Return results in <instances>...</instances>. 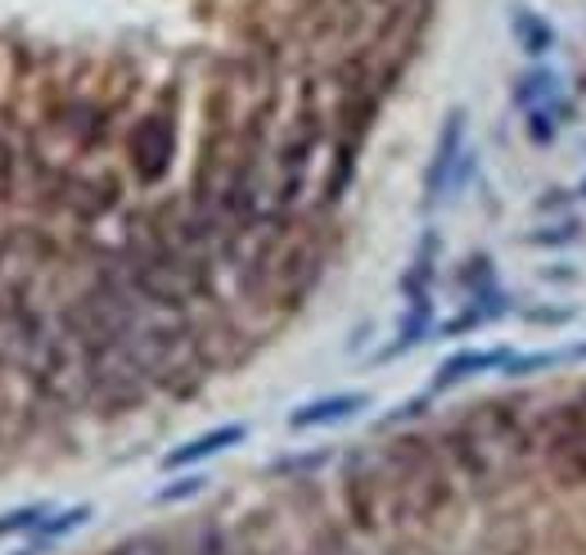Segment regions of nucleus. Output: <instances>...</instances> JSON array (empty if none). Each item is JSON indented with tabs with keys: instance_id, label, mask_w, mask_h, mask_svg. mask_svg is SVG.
<instances>
[{
	"instance_id": "1a4fd4ad",
	"label": "nucleus",
	"mask_w": 586,
	"mask_h": 555,
	"mask_svg": "<svg viewBox=\"0 0 586 555\" xmlns=\"http://www.w3.org/2000/svg\"><path fill=\"white\" fill-rule=\"evenodd\" d=\"M433 276H437V235L429 231L415 248V263L407 271V280H401V289H407V299H429V289H433Z\"/></svg>"
},
{
	"instance_id": "f3484780",
	"label": "nucleus",
	"mask_w": 586,
	"mask_h": 555,
	"mask_svg": "<svg viewBox=\"0 0 586 555\" xmlns=\"http://www.w3.org/2000/svg\"><path fill=\"white\" fill-rule=\"evenodd\" d=\"M577 312L573 308H555V312H537V308H528L524 312V321H532V325H564V321H573Z\"/></svg>"
},
{
	"instance_id": "dca6fc26",
	"label": "nucleus",
	"mask_w": 586,
	"mask_h": 555,
	"mask_svg": "<svg viewBox=\"0 0 586 555\" xmlns=\"http://www.w3.org/2000/svg\"><path fill=\"white\" fill-rule=\"evenodd\" d=\"M108 555H167L154 537H131V542H122V546H114Z\"/></svg>"
},
{
	"instance_id": "6e6552de",
	"label": "nucleus",
	"mask_w": 586,
	"mask_h": 555,
	"mask_svg": "<svg viewBox=\"0 0 586 555\" xmlns=\"http://www.w3.org/2000/svg\"><path fill=\"white\" fill-rule=\"evenodd\" d=\"M555 100H560V78L551 68H532V72H524V78L515 82V104L524 108V114L555 104Z\"/></svg>"
},
{
	"instance_id": "9b49d317",
	"label": "nucleus",
	"mask_w": 586,
	"mask_h": 555,
	"mask_svg": "<svg viewBox=\"0 0 586 555\" xmlns=\"http://www.w3.org/2000/svg\"><path fill=\"white\" fill-rule=\"evenodd\" d=\"M50 520V506L46 501H32V506H19V510H5L0 514V537H10V533H36Z\"/></svg>"
},
{
	"instance_id": "6ab92c4d",
	"label": "nucleus",
	"mask_w": 586,
	"mask_h": 555,
	"mask_svg": "<svg viewBox=\"0 0 586 555\" xmlns=\"http://www.w3.org/2000/svg\"><path fill=\"white\" fill-rule=\"evenodd\" d=\"M582 199H586V181H582Z\"/></svg>"
},
{
	"instance_id": "7ed1b4c3",
	"label": "nucleus",
	"mask_w": 586,
	"mask_h": 555,
	"mask_svg": "<svg viewBox=\"0 0 586 555\" xmlns=\"http://www.w3.org/2000/svg\"><path fill=\"white\" fill-rule=\"evenodd\" d=\"M244 438H248L244 425H216V429H208V433H199V438H190V442H180V448H172V452L163 456V470H190V465H199V461L222 456L226 448H239Z\"/></svg>"
},
{
	"instance_id": "423d86ee",
	"label": "nucleus",
	"mask_w": 586,
	"mask_h": 555,
	"mask_svg": "<svg viewBox=\"0 0 586 555\" xmlns=\"http://www.w3.org/2000/svg\"><path fill=\"white\" fill-rule=\"evenodd\" d=\"M429 329H433V299H411L407 316H401V325H397V339H392V344L379 352V361L401 357V352H411L415 344H424Z\"/></svg>"
},
{
	"instance_id": "0eeeda50",
	"label": "nucleus",
	"mask_w": 586,
	"mask_h": 555,
	"mask_svg": "<svg viewBox=\"0 0 586 555\" xmlns=\"http://www.w3.org/2000/svg\"><path fill=\"white\" fill-rule=\"evenodd\" d=\"M509 27H515V42H519V50H524L528 59H541L546 50L555 46V27L546 23L541 14H532V10H515Z\"/></svg>"
},
{
	"instance_id": "f257e3e1",
	"label": "nucleus",
	"mask_w": 586,
	"mask_h": 555,
	"mask_svg": "<svg viewBox=\"0 0 586 555\" xmlns=\"http://www.w3.org/2000/svg\"><path fill=\"white\" fill-rule=\"evenodd\" d=\"M172 150H176V131L163 114H150L131 127V140H127V154H131V167L144 185H154L167 167H172Z\"/></svg>"
},
{
	"instance_id": "20e7f679",
	"label": "nucleus",
	"mask_w": 586,
	"mask_h": 555,
	"mask_svg": "<svg viewBox=\"0 0 586 555\" xmlns=\"http://www.w3.org/2000/svg\"><path fill=\"white\" fill-rule=\"evenodd\" d=\"M371 406V393H329V397H316L307 406H298V412L289 416V429H325V425H343L352 420L356 412H365Z\"/></svg>"
},
{
	"instance_id": "39448f33",
	"label": "nucleus",
	"mask_w": 586,
	"mask_h": 555,
	"mask_svg": "<svg viewBox=\"0 0 586 555\" xmlns=\"http://www.w3.org/2000/svg\"><path fill=\"white\" fill-rule=\"evenodd\" d=\"M509 348H460V352H452L443 366H437V380H433V389H456L460 380H473V375H492V370H501V366H509Z\"/></svg>"
},
{
	"instance_id": "2eb2a0df",
	"label": "nucleus",
	"mask_w": 586,
	"mask_h": 555,
	"mask_svg": "<svg viewBox=\"0 0 586 555\" xmlns=\"http://www.w3.org/2000/svg\"><path fill=\"white\" fill-rule=\"evenodd\" d=\"M203 484H208V478H203V474H186V478H176V484L159 488V493H154V501H159V506H172V501H186V497H199V493H203Z\"/></svg>"
},
{
	"instance_id": "4468645a",
	"label": "nucleus",
	"mask_w": 586,
	"mask_h": 555,
	"mask_svg": "<svg viewBox=\"0 0 586 555\" xmlns=\"http://www.w3.org/2000/svg\"><path fill=\"white\" fill-rule=\"evenodd\" d=\"M582 235L577 221H555V227H546V231H532L524 244H537V248H560V244H573Z\"/></svg>"
},
{
	"instance_id": "ddd939ff",
	"label": "nucleus",
	"mask_w": 586,
	"mask_h": 555,
	"mask_svg": "<svg viewBox=\"0 0 586 555\" xmlns=\"http://www.w3.org/2000/svg\"><path fill=\"white\" fill-rule=\"evenodd\" d=\"M555 114H560L555 104H546V108H532V114H528V140H532V144H551V140H555V131H560Z\"/></svg>"
},
{
	"instance_id": "9d476101",
	"label": "nucleus",
	"mask_w": 586,
	"mask_h": 555,
	"mask_svg": "<svg viewBox=\"0 0 586 555\" xmlns=\"http://www.w3.org/2000/svg\"><path fill=\"white\" fill-rule=\"evenodd\" d=\"M564 361H586V344L582 348H551V352H528V357H509L505 375H532V370H551Z\"/></svg>"
},
{
	"instance_id": "a211bd4d",
	"label": "nucleus",
	"mask_w": 586,
	"mask_h": 555,
	"mask_svg": "<svg viewBox=\"0 0 586 555\" xmlns=\"http://www.w3.org/2000/svg\"><path fill=\"white\" fill-rule=\"evenodd\" d=\"M10 181H14V144L0 136V195L10 190Z\"/></svg>"
},
{
	"instance_id": "f03ea898",
	"label": "nucleus",
	"mask_w": 586,
	"mask_h": 555,
	"mask_svg": "<svg viewBox=\"0 0 586 555\" xmlns=\"http://www.w3.org/2000/svg\"><path fill=\"white\" fill-rule=\"evenodd\" d=\"M460 159H465V108H452L443 136H437L433 163H429V172H424V204H429V208L443 199L452 185H460Z\"/></svg>"
},
{
	"instance_id": "f8f14e48",
	"label": "nucleus",
	"mask_w": 586,
	"mask_h": 555,
	"mask_svg": "<svg viewBox=\"0 0 586 555\" xmlns=\"http://www.w3.org/2000/svg\"><path fill=\"white\" fill-rule=\"evenodd\" d=\"M86 520H91V506H68V510L55 514V520H46L42 529H36V542H59L68 533H78Z\"/></svg>"
}]
</instances>
